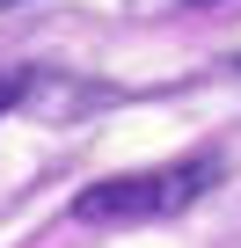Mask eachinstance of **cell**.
Returning <instances> with one entry per match:
<instances>
[{
  "label": "cell",
  "instance_id": "1",
  "mask_svg": "<svg viewBox=\"0 0 241 248\" xmlns=\"http://www.w3.org/2000/svg\"><path fill=\"white\" fill-rule=\"evenodd\" d=\"M219 161L197 154V161H176V168H139V175H110V183H88L73 197V219L88 226H146V219H176L183 204H197L212 190Z\"/></svg>",
  "mask_w": 241,
  "mask_h": 248
},
{
  "label": "cell",
  "instance_id": "2",
  "mask_svg": "<svg viewBox=\"0 0 241 248\" xmlns=\"http://www.w3.org/2000/svg\"><path fill=\"white\" fill-rule=\"evenodd\" d=\"M22 88H30V73H0V117L22 102Z\"/></svg>",
  "mask_w": 241,
  "mask_h": 248
},
{
  "label": "cell",
  "instance_id": "3",
  "mask_svg": "<svg viewBox=\"0 0 241 248\" xmlns=\"http://www.w3.org/2000/svg\"><path fill=\"white\" fill-rule=\"evenodd\" d=\"M0 8H15V0H0Z\"/></svg>",
  "mask_w": 241,
  "mask_h": 248
}]
</instances>
